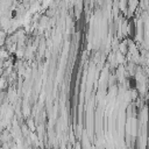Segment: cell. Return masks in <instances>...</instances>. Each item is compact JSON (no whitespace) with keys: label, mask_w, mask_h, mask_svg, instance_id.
<instances>
[{"label":"cell","mask_w":149,"mask_h":149,"mask_svg":"<svg viewBox=\"0 0 149 149\" xmlns=\"http://www.w3.org/2000/svg\"><path fill=\"white\" fill-rule=\"evenodd\" d=\"M128 83H129V87L130 88H135L136 87V79L133 76L128 78Z\"/></svg>","instance_id":"6da1fadb"}]
</instances>
